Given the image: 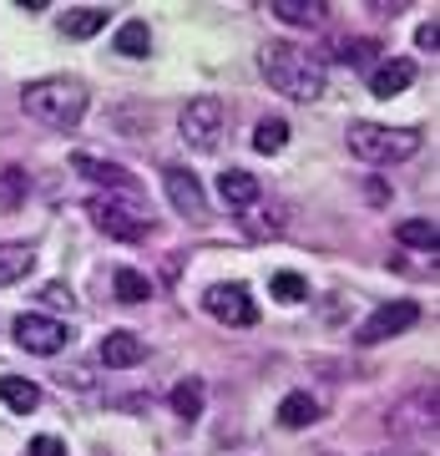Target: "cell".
<instances>
[{
    "label": "cell",
    "instance_id": "1",
    "mask_svg": "<svg viewBox=\"0 0 440 456\" xmlns=\"http://www.w3.org/2000/svg\"><path fill=\"white\" fill-rule=\"evenodd\" d=\"M259 66H263V77H268V86L284 92V97H293V102L324 97V66H319V56H309L293 41H263Z\"/></svg>",
    "mask_w": 440,
    "mask_h": 456
},
{
    "label": "cell",
    "instance_id": "2",
    "mask_svg": "<svg viewBox=\"0 0 440 456\" xmlns=\"http://www.w3.org/2000/svg\"><path fill=\"white\" fill-rule=\"evenodd\" d=\"M20 107H26L31 122L66 132L86 117V86L76 77H41V82L20 86Z\"/></svg>",
    "mask_w": 440,
    "mask_h": 456
},
{
    "label": "cell",
    "instance_id": "3",
    "mask_svg": "<svg viewBox=\"0 0 440 456\" xmlns=\"http://www.w3.org/2000/svg\"><path fill=\"white\" fill-rule=\"evenodd\" d=\"M349 152L359 163H375V167H390V163H405L420 152V132L415 127H380V122H349Z\"/></svg>",
    "mask_w": 440,
    "mask_h": 456
},
{
    "label": "cell",
    "instance_id": "4",
    "mask_svg": "<svg viewBox=\"0 0 440 456\" xmlns=\"http://www.w3.org/2000/svg\"><path fill=\"white\" fill-rule=\"evenodd\" d=\"M86 213H92V224H97L107 239H116V244H142L147 233H152V213H147V203H137L132 193H97L86 203Z\"/></svg>",
    "mask_w": 440,
    "mask_h": 456
},
{
    "label": "cell",
    "instance_id": "5",
    "mask_svg": "<svg viewBox=\"0 0 440 456\" xmlns=\"http://www.w3.org/2000/svg\"><path fill=\"white\" fill-rule=\"evenodd\" d=\"M223 127H228V107H223L218 97H193L188 107H182V117H178L182 142L197 147V152H212L218 137H223Z\"/></svg>",
    "mask_w": 440,
    "mask_h": 456
},
{
    "label": "cell",
    "instance_id": "6",
    "mask_svg": "<svg viewBox=\"0 0 440 456\" xmlns=\"http://www.w3.org/2000/svg\"><path fill=\"white\" fill-rule=\"evenodd\" d=\"M16 345L31 350V355H61L66 345H71V325L66 320H51V314H20Z\"/></svg>",
    "mask_w": 440,
    "mask_h": 456
},
{
    "label": "cell",
    "instance_id": "7",
    "mask_svg": "<svg viewBox=\"0 0 440 456\" xmlns=\"http://www.w3.org/2000/svg\"><path fill=\"white\" fill-rule=\"evenodd\" d=\"M415 320H420V305H415V299H390V305H380V310L355 330V340H359V345L395 340V335H405V330L415 325Z\"/></svg>",
    "mask_w": 440,
    "mask_h": 456
},
{
    "label": "cell",
    "instance_id": "8",
    "mask_svg": "<svg viewBox=\"0 0 440 456\" xmlns=\"http://www.w3.org/2000/svg\"><path fill=\"white\" fill-rule=\"evenodd\" d=\"M203 310L218 325H238V330L259 320V305H253V294L244 284H212V289H203Z\"/></svg>",
    "mask_w": 440,
    "mask_h": 456
},
{
    "label": "cell",
    "instance_id": "9",
    "mask_svg": "<svg viewBox=\"0 0 440 456\" xmlns=\"http://www.w3.org/2000/svg\"><path fill=\"white\" fill-rule=\"evenodd\" d=\"M163 183H167V198H172V208H178L182 218H193V224H203V218H208L203 183H197L188 167H163Z\"/></svg>",
    "mask_w": 440,
    "mask_h": 456
},
{
    "label": "cell",
    "instance_id": "10",
    "mask_svg": "<svg viewBox=\"0 0 440 456\" xmlns=\"http://www.w3.org/2000/svg\"><path fill=\"white\" fill-rule=\"evenodd\" d=\"M385 426L390 431H436V386L430 391H420V395H410L405 406H395L390 416H385Z\"/></svg>",
    "mask_w": 440,
    "mask_h": 456
},
{
    "label": "cell",
    "instance_id": "11",
    "mask_svg": "<svg viewBox=\"0 0 440 456\" xmlns=\"http://www.w3.org/2000/svg\"><path fill=\"white\" fill-rule=\"evenodd\" d=\"M218 193H223V203H228L233 213H244L263 198V183L253 178L248 167H223V173H218Z\"/></svg>",
    "mask_w": 440,
    "mask_h": 456
},
{
    "label": "cell",
    "instance_id": "12",
    "mask_svg": "<svg viewBox=\"0 0 440 456\" xmlns=\"http://www.w3.org/2000/svg\"><path fill=\"white\" fill-rule=\"evenodd\" d=\"M76 173L92 183H101L107 193H137V178H132L122 163H101V158H92V152H76Z\"/></svg>",
    "mask_w": 440,
    "mask_h": 456
},
{
    "label": "cell",
    "instance_id": "13",
    "mask_svg": "<svg viewBox=\"0 0 440 456\" xmlns=\"http://www.w3.org/2000/svg\"><path fill=\"white\" fill-rule=\"evenodd\" d=\"M147 345L142 335H132V330H112L107 340H101V365L107 370H127V365H142Z\"/></svg>",
    "mask_w": 440,
    "mask_h": 456
},
{
    "label": "cell",
    "instance_id": "14",
    "mask_svg": "<svg viewBox=\"0 0 440 456\" xmlns=\"http://www.w3.org/2000/svg\"><path fill=\"white\" fill-rule=\"evenodd\" d=\"M410 82H415V61H405V56H395V61H380L375 71H370V92H375L380 102L400 97Z\"/></svg>",
    "mask_w": 440,
    "mask_h": 456
},
{
    "label": "cell",
    "instance_id": "15",
    "mask_svg": "<svg viewBox=\"0 0 440 456\" xmlns=\"http://www.w3.org/2000/svg\"><path fill=\"white\" fill-rule=\"evenodd\" d=\"M263 11L278 16L284 26H304V31H309V26H324V16H329L324 0H268Z\"/></svg>",
    "mask_w": 440,
    "mask_h": 456
},
{
    "label": "cell",
    "instance_id": "16",
    "mask_svg": "<svg viewBox=\"0 0 440 456\" xmlns=\"http://www.w3.org/2000/svg\"><path fill=\"white\" fill-rule=\"evenodd\" d=\"M319 421V401H314L309 391H289L284 401H278V426L284 431H304V426Z\"/></svg>",
    "mask_w": 440,
    "mask_h": 456
},
{
    "label": "cell",
    "instance_id": "17",
    "mask_svg": "<svg viewBox=\"0 0 440 456\" xmlns=\"http://www.w3.org/2000/svg\"><path fill=\"white\" fill-rule=\"evenodd\" d=\"M0 401L16 411V416H31L41 406V386L36 380H20V375H0Z\"/></svg>",
    "mask_w": 440,
    "mask_h": 456
},
{
    "label": "cell",
    "instance_id": "18",
    "mask_svg": "<svg viewBox=\"0 0 440 456\" xmlns=\"http://www.w3.org/2000/svg\"><path fill=\"white\" fill-rule=\"evenodd\" d=\"M31 269H36L31 244H0V289H5V284H20Z\"/></svg>",
    "mask_w": 440,
    "mask_h": 456
},
{
    "label": "cell",
    "instance_id": "19",
    "mask_svg": "<svg viewBox=\"0 0 440 456\" xmlns=\"http://www.w3.org/2000/svg\"><path fill=\"white\" fill-rule=\"evenodd\" d=\"M101 26H107V5H76V11L61 16V36H71V41H86V36H97Z\"/></svg>",
    "mask_w": 440,
    "mask_h": 456
},
{
    "label": "cell",
    "instance_id": "20",
    "mask_svg": "<svg viewBox=\"0 0 440 456\" xmlns=\"http://www.w3.org/2000/svg\"><path fill=\"white\" fill-rule=\"evenodd\" d=\"M112 51H116V56H132V61H142L147 51H152V31H147V20H122V26H116Z\"/></svg>",
    "mask_w": 440,
    "mask_h": 456
},
{
    "label": "cell",
    "instance_id": "21",
    "mask_svg": "<svg viewBox=\"0 0 440 456\" xmlns=\"http://www.w3.org/2000/svg\"><path fill=\"white\" fill-rule=\"evenodd\" d=\"M167 401H172V416H178V421L193 426L197 416H203V401H208V391H203V380H182V386H172V395H167Z\"/></svg>",
    "mask_w": 440,
    "mask_h": 456
},
{
    "label": "cell",
    "instance_id": "22",
    "mask_svg": "<svg viewBox=\"0 0 440 456\" xmlns=\"http://www.w3.org/2000/svg\"><path fill=\"white\" fill-rule=\"evenodd\" d=\"M26 193H31V173L20 163H5L0 167V208H20Z\"/></svg>",
    "mask_w": 440,
    "mask_h": 456
},
{
    "label": "cell",
    "instance_id": "23",
    "mask_svg": "<svg viewBox=\"0 0 440 456\" xmlns=\"http://www.w3.org/2000/svg\"><path fill=\"white\" fill-rule=\"evenodd\" d=\"M284 224H289V218H284V208H259V203H253V208H244V228L248 233H253V239H278V233H284Z\"/></svg>",
    "mask_w": 440,
    "mask_h": 456
},
{
    "label": "cell",
    "instance_id": "24",
    "mask_svg": "<svg viewBox=\"0 0 440 456\" xmlns=\"http://www.w3.org/2000/svg\"><path fill=\"white\" fill-rule=\"evenodd\" d=\"M395 239L410 248H425V254H436L440 244V228L430 224V218H405V224H395Z\"/></svg>",
    "mask_w": 440,
    "mask_h": 456
},
{
    "label": "cell",
    "instance_id": "25",
    "mask_svg": "<svg viewBox=\"0 0 440 456\" xmlns=\"http://www.w3.org/2000/svg\"><path fill=\"white\" fill-rule=\"evenodd\" d=\"M112 289H116V299H122V305H142V299H152V279L137 274V269H116Z\"/></svg>",
    "mask_w": 440,
    "mask_h": 456
},
{
    "label": "cell",
    "instance_id": "26",
    "mask_svg": "<svg viewBox=\"0 0 440 456\" xmlns=\"http://www.w3.org/2000/svg\"><path fill=\"white\" fill-rule=\"evenodd\" d=\"M253 147L259 152H284L289 147V122L284 117H263L259 127H253Z\"/></svg>",
    "mask_w": 440,
    "mask_h": 456
},
{
    "label": "cell",
    "instance_id": "27",
    "mask_svg": "<svg viewBox=\"0 0 440 456\" xmlns=\"http://www.w3.org/2000/svg\"><path fill=\"white\" fill-rule=\"evenodd\" d=\"M340 56H344V61H349V66H370V71H375V56H380V41H370V36H359V41H344V46H340Z\"/></svg>",
    "mask_w": 440,
    "mask_h": 456
},
{
    "label": "cell",
    "instance_id": "28",
    "mask_svg": "<svg viewBox=\"0 0 440 456\" xmlns=\"http://www.w3.org/2000/svg\"><path fill=\"white\" fill-rule=\"evenodd\" d=\"M274 294L284 299V305H299V299H309V284H304L299 274H289V269H284V274H274Z\"/></svg>",
    "mask_w": 440,
    "mask_h": 456
},
{
    "label": "cell",
    "instance_id": "29",
    "mask_svg": "<svg viewBox=\"0 0 440 456\" xmlns=\"http://www.w3.org/2000/svg\"><path fill=\"white\" fill-rule=\"evenodd\" d=\"M31 456H66V441L61 436H36L31 441Z\"/></svg>",
    "mask_w": 440,
    "mask_h": 456
},
{
    "label": "cell",
    "instance_id": "30",
    "mask_svg": "<svg viewBox=\"0 0 440 456\" xmlns=\"http://www.w3.org/2000/svg\"><path fill=\"white\" fill-rule=\"evenodd\" d=\"M41 299H46L51 310H61V305L71 310V289H66V284H46V289H41Z\"/></svg>",
    "mask_w": 440,
    "mask_h": 456
},
{
    "label": "cell",
    "instance_id": "31",
    "mask_svg": "<svg viewBox=\"0 0 440 456\" xmlns=\"http://www.w3.org/2000/svg\"><path fill=\"white\" fill-rule=\"evenodd\" d=\"M415 41H420L425 51H436V41H440V31H436V20H425L420 31H415Z\"/></svg>",
    "mask_w": 440,
    "mask_h": 456
},
{
    "label": "cell",
    "instance_id": "32",
    "mask_svg": "<svg viewBox=\"0 0 440 456\" xmlns=\"http://www.w3.org/2000/svg\"><path fill=\"white\" fill-rule=\"evenodd\" d=\"M16 11H26V16H41V11H46V0H16Z\"/></svg>",
    "mask_w": 440,
    "mask_h": 456
}]
</instances>
